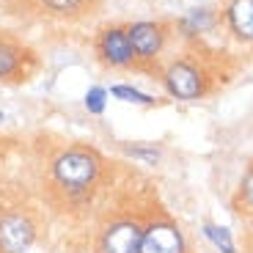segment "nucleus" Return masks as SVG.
<instances>
[{
    "mask_svg": "<svg viewBox=\"0 0 253 253\" xmlns=\"http://www.w3.org/2000/svg\"><path fill=\"white\" fill-rule=\"evenodd\" d=\"M102 157L88 146H69L52 157L50 182L66 201H85L99 187L102 179Z\"/></svg>",
    "mask_w": 253,
    "mask_h": 253,
    "instance_id": "obj_1",
    "label": "nucleus"
},
{
    "mask_svg": "<svg viewBox=\"0 0 253 253\" xmlns=\"http://www.w3.org/2000/svg\"><path fill=\"white\" fill-rule=\"evenodd\" d=\"M39 226L25 209H11L0 215V253H28L36 242Z\"/></svg>",
    "mask_w": 253,
    "mask_h": 253,
    "instance_id": "obj_2",
    "label": "nucleus"
},
{
    "mask_svg": "<svg viewBox=\"0 0 253 253\" xmlns=\"http://www.w3.org/2000/svg\"><path fill=\"white\" fill-rule=\"evenodd\" d=\"M143 226L132 217L110 220L96 237V253H138Z\"/></svg>",
    "mask_w": 253,
    "mask_h": 253,
    "instance_id": "obj_3",
    "label": "nucleus"
},
{
    "mask_svg": "<svg viewBox=\"0 0 253 253\" xmlns=\"http://www.w3.org/2000/svg\"><path fill=\"white\" fill-rule=\"evenodd\" d=\"M96 52H99V61L110 69H129L135 66V52L129 44V36H126V28H105L96 39Z\"/></svg>",
    "mask_w": 253,
    "mask_h": 253,
    "instance_id": "obj_4",
    "label": "nucleus"
},
{
    "mask_svg": "<svg viewBox=\"0 0 253 253\" xmlns=\"http://www.w3.org/2000/svg\"><path fill=\"white\" fill-rule=\"evenodd\" d=\"M138 253H187V242H184V234L179 231L176 223L154 220L143 226Z\"/></svg>",
    "mask_w": 253,
    "mask_h": 253,
    "instance_id": "obj_5",
    "label": "nucleus"
},
{
    "mask_svg": "<svg viewBox=\"0 0 253 253\" xmlns=\"http://www.w3.org/2000/svg\"><path fill=\"white\" fill-rule=\"evenodd\" d=\"M165 80V88H168V94L176 96V99H198V96L204 94V75L198 66H193V63L187 61H176L171 63L168 69H165L163 75Z\"/></svg>",
    "mask_w": 253,
    "mask_h": 253,
    "instance_id": "obj_6",
    "label": "nucleus"
},
{
    "mask_svg": "<svg viewBox=\"0 0 253 253\" xmlns=\"http://www.w3.org/2000/svg\"><path fill=\"white\" fill-rule=\"evenodd\" d=\"M129 44H132L135 61H154L163 50L165 42V28L160 22H135L126 28Z\"/></svg>",
    "mask_w": 253,
    "mask_h": 253,
    "instance_id": "obj_7",
    "label": "nucleus"
},
{
    "mask_svg": "<svg viewBox=\"0 0 253 253\" xmlns=\"http://www.w3.org/2000/svg\"><path fill=\"white\" fill-rule=\"evenodd\" d=\"M28 50L11 39H0V80H22L25 77Z\"/></svg>",
    "mask_w": 253,
    "mask_h": 253,
    "instance_id": "obj_8",
    "label": "nucleus"
},
{
    "mask_svg": "<svg viewBox=\"0 0 253 253\" xmlns=\"http://www.w3.org/2000/svg\"><path fill=\"white\" fill-rule=\"evenodd\" d=\"M228 25L245 42H253V0H234L228 6Z\"/></svg>",
    "mask_w": 253,
    "mask_h": 253,
    "instance_id": "obj_9",
    "label": "nucleus"
},
{
    "mask_svg": "<svg viewBox=\"0 0 253 253\" xmlns=\"http://www.w3.org/2000/svg\"><path fill=\"white\" fill-rule=\"evenodd\" d=\"M52 17H80L91 8V0H36Z\"/></svg>",
    "mask_w": 253,
    "mask_h": 253,
    "instance_id": "obj_10",
    "label": "nucleus"
},
{
    "mask_svg": "<svg viewBox=\"0 0 253 253\" xmlns=\"http://www.w3.org/2000/svg\"><path fill=\"white\" fill-rule=\"evenodd\" d=\"M204 237H207L220 253H234V240H231V231H228V228L207 223V226H204Z\"/></svg>",
    "mask_w": 253,
    "mask_h": 253,
    "instance_id": "obj_11",
    "label": "nucleus"
},
{
    "mask_svg": "<svg viewBox=\"0 0 253 253\" xmlns=\"http://www.w3.org/2000/svg\"><path fill=\"white\" fill-rule=\"evenodd\" d=\"M110 94H113L116 99H121V102H132V105H154L152 96L143 94V91H138V88H132V85H113Z\"/></svg>",
    "mask_w": 253,
    "mask_h": 253,
    "instance_id": "obj_12",
    "label": "nucleus"
},
{
    "mask_svg": "<svg viewBox=\"0 0 253 253\" xmlns=\"http://www.w3.org/2000/svg\"><path fill=\"white\" fill-rule=\"evenodd\" d=\"M83 105H85V110L94 116H102L105 113V105H108V91L99 88V85H94V88L85 91V96H83Z\"/></svg>",
    "mask_w": 253,
    "mask_h": 253,
    "instance_id": "obj_13",
    "label": "nucleus"
},
{
    "mask_svg": "<svg viewBox=\"0 0 253 253\" xmlns=\"http://www.w3.org/2000/svg\"><path fill=\"white\" fill-rule=\"evenodd\" d=\"M209 22H212L209 11H204V8H201V11H193V14H190V17L184 19L182 25H184V31H187L190 36H193V33H201L204 28H209Z\"/></svg>",
    "mask_w": 253,
    "mask_h": 253,
    "instance_id": "obj_14",
    "label": "nucleus"
},
{
    "mask_svg": "<svg viewBox=\"0 0 253 253\" xmlns=\"http://www.w3.org/2000/svg\"><path fill=\"white\" fill-rule=\"evenodd\" d=\"M240 201L253 212V168L245 173V179H242V184H240Z\"/></svg>",
    "mask_w": 253,
    "mask_h": 253,
    "instance_id": "obj_15",
    "label": "nucleus"
},
{
    "mask_svg": "<svg viewBox=\"0 0 253 253\" xmlns=\"http://www.w3.org/2000/svg\"><path fill=\"white\" fill-rule=\"evenodd\" d=\"M126 154L140 157V160H146V163H157V157H160L157 149H140V146H126Z\"/></svg>",
    "mask_w": 253,
    "mask_h": 253,
    "instance_id": "obj_16",
    "label": "nucleus"
},
{
    "mask_svg": "<svg viewBox=\"0 0 253 253\" xmlns=\"http://www.w3.org/2000/svg\"><path fill=\"white\" fill-rule=\"evenodd\" d=\"M3 119H6V116H3V113H0V124H3Z\"/></svg>",
    "mask_w": 253,
    "mask_h": 253,
    "instance_id": "obj_17",
    "label": "nucleus"
}]
</instances>
